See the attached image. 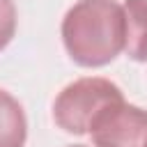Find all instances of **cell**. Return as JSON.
<instances>
[{
  "label": "cell",
  "mask_w": 147,
  "mask_h": 147,
  "mask_svg": "<svg viewBox=\"0 0 147 147\" xmlns=\"http://www.w3.org/2000/svg\"><path fill=\"white\" fill-rule=\"evenodd\" d=\"M69 57L87 69L113 62L126 41L124 7L115 0H78L62 21Z\"/></svg>",
  "instance_id": "1"
},
{
  "label": "cell",
  "mask_w": 147,
  "mask_h": 147,
  "mask_svg": "<svg viewBox=\"0 0 147 147\" xmlns=\"http://www.w3.org/2000/svg\"><path fill=\"white\" fill-rule=\"evenodd\" d=\"M122 92L108 78H78L69 83L53 103L55 124L74 136L90 133L94 117L110 103L122 101Z\"/></svg>",
  "instance_id": "2"
},
{
  "label": "cell",
  "mask_w": 147,
  "mask_h": 147,
  "mask_svg": "<svg viewBox=\"0 0 147 147\" xmlns=\"http://www.w3.org/2000/svg\"><path fill=\"white\" fill-rule=\"evenodd\" d=\"M90 136L94 147H147V110L115 101L94 117Z\"/></svg>",
  "instance_id": "3"
},
{
  "label": "cell",
  "mask_w": 147,
  "mask_h": 147,
  "mask_svg": "<svg viewBox=\"0 0 147 147\" xmlns=\"http://www.w3.org/2000/svg\"><path fill=\"white\" fill-rule=\"evenodd\" d=\"M126 41L124 51L136 62H147V0H126L124 5Z\"/></svg>",
  "instance_id": "4"
},
{
  "label": "cell",
  "mask_w": 147,
  "mask_h": 147,
  "mask_svg": "<svg viewBox=\"0 0 147 147\" xmlns=\"http://www.w3.org/2000/svg\"><path fill=\"white\" fill-rule=\"evenodd\" d=\"M28 138V119L23 106L0 90V147H23Z\"/></svg>",
  "instance_id": "5"
},
{
  "label": "cell",
  "mask_w": 147,
  "mask_h": 147,
  "mask_svg": "<svg viewBox=\"0 0 147 147\" xmlns=\"http://www.w3.org/2000/svg\"><path fill=\"white\" fill-rule=\"evenodd\" d=\"M16 32V5L14 0H0V51L14 39Z\"/></svg>",
  "instance_id": "6"
},
{
  "label": "cell",
  "mask_w": 147,
  "mask_h": 147,
  "mask_svg": "<svg viewBox=\"0 0 147 147\" xmlns=\"http://www.w3.org/2000/svg\"><path fill=\"white\" fill-rule=\"evenodd\" d=\"M69 147H85V145H69Z\"/></svg>",
  "instance_id": "7"
}]
</instances>
